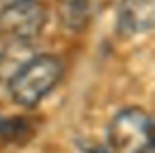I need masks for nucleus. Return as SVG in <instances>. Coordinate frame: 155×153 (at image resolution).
Instances as JSON below:
<instances>
[{
  "instance_id": "5",
  "label": "nucleus",
  "mask_w": 155,
  "mask_h": 153,
  "mask_svg": "<svg viewBox=\"0 0 155 153\" xmlns=\"http://www.w3.org/2000/svg\"><path fill=\"white\" fill-rule=\"evenodd\" d=\"M31 133V126L22 117H4L0 119V137L8 142L24 140L26 135Z\"/></svg>"
},
{
  "instance_id": "3",
  "label": "nucleus",
  "mask_w": 155,
  "mask_h": 153,
  "mask_svg": "<svg viewBox=\"0 0 155 153\" xmlns=\"http://www.w3.org/2000/svg\"><path fill=\"white\" fill-rule=\"evenodd\" d=\"M46 9L38 0H9L0 8V49L9 44H29L35 40L44 24Z\"/></svg>"
},
{
  "instance_id": "2",
  "label": "nucleus",
  "mask_w": 155,
  "mask_h": 153,
  "mask_svg": "<svg viewBox=\"0 0 155 153\" xmlns=\"http://www.w3.org/2000/svg\"><path fill=\"white\" fill-rule=\"evenodd\" d=\"M106 133L113 153H151L153 149L151 117L142 108L130 106L115 113Z\"/></svg>"
},
{
  "instance_id": "1",
  "label": "nucleus",
  "mask_w": 155,
  "mask_h": 153,
  "mask_svg": "<svg viewBox=\"0 0 155 153\" xmlns=\"http://www.w3.org/2000/svg\"><path fill=\"white\" fill-rule=\"evenodd\" d=\"M64 64L57 55L40 53L26 60L8 80V93L22 108L38 106L62 80Z\"/></svg>"
},
{
  "instance_id": "6",
  "label": "nucleus",
  "mask_w": 155,
  "mask_h": 153,
  "mask_svg": "<svg viewBox=\"0 0 155 153\" xmlns=\"http://www.w3.org/2000/svg\"><path fill=\"white\" fill-rule=\"evenodd\" d=\"M84 153H113L108 146H88L84 148Z\"/></svg>"
},
{
  "instance_id": "4",
  "label": "nucleus",
  "mask_w": 155,
  "mask_h": 153,
  "mask_svg": "<svg viewBox=\"0 0 155 153\" xmlns=\"http://www.w3.org/2000/svg\"><path fill=\"white\" fill-rule=\"evenodd\" d=\"M117 26L124 37L150 33L155 26V0H120Z\"/></svg>"
}]
</instances>
